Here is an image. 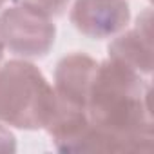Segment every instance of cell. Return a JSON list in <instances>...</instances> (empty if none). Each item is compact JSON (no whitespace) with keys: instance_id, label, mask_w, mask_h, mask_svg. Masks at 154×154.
I'll return each mask as SVG.
<instances>
[{"instance_id":"9c48e42d","label":"cell","mask_w":154,"mask_h":154,"mask_svg":"<svg viewBox=\"0 0 154 154\" xmlns=\"http://www.w3.org/2000/svg\"><path fill=\"white\" fill-rule=\"evenodd\" d=\"M4 51H6V47L2 44V38H0V62H2V58H4Z\"/></svg>"},{"instance_id":"7a4b0ae2","label":"cell","mask_w":154,"mask_h":154,"mask_svg":"<svg viewBox=\"0 0 154 154\" xmlns=\"http://www.w3.org/2000/svg\"><path fill=\"white\" fill-rule=\"evenodd\" d=\"M54 109V89L35 63L24 58L0 65V123L22 131L45 129Z\"/></svg>"},{"instance_id":"30bf717a","label":"cell","mask_w":154,"mask_h":154,"mask_svg":"<svg viewBox=\"0 0 154 154\" xmlns=\"http://www.w3.org/2000/svg\"><path fill=\"white\" fill-rule=\"evenodd\" d=\"M8 2H9V0H0V9H2V8L8 4Z\"/></svg>"},{"instance_id":"5b68a950","label":"cell","mask_w":154,"mask_h":154,"mask_svg":"<svg viewBox=\"0 0 154 154\" xmlns=\"http://www.w3.org/2000/svg\"><path fill=\"white\" fill-rule=\"evenodd\" d=\"M98 69V60L87 53H71L60 58L54 69V94L62 105L85 109L91 85Z\"/></svg>"},{"instance_id":"52a82bcc","label":"cell","mask_w":154,"mask_h":154,"mask_svg":"<svg viewBox=\"0 0 154 154\" xmlns=\"http://www.w3.org/2000/svg\"><path fill=\"white\" fill-rule=\"evenodd\" d=\"M15 4H24L29 8H35L42 13H45L51 18H58L65 13L71 0H13Z\"/></svg>"},{"instance_id":"3957f363","label":"cell","mask_w":154,"mask_h":154,"mask_svg":"<svg viewBox=\"0 0 154 154\" xmlns=\"http://www.w3.org/2000/svg\"><path fill=\"white\" fill-rule=\"evenodd\" d=\"M0 38L6 49L20 58H44L56 40V26L45 13L13 4L0 13Z\"/></svg>"},{"instance_id":"6da1fadb","label":"cell","mask_w":154,"mask_h":154,"mask_svg":"<svg viewBox=\"0 0 154 154\" xmlns=\"http://www.w3.org/2000/svg\"><path fill=\"white\" fill-rule=\"evenodd\" d=\"M87 116L103 136L105 152H152L150 80L140 72L111 58L98 62Z\"/></svg>"},{"instance_id":"ba28073f","label":"cell","mask_w":154,"mask_h":154,"mask_svg":"<svg viewBox=\"0 0 154 154\" xmlns=\"http://www.w3.org/2000/svg\"><path fill=\"white\" fill-rule=\"evenodd\" d=\"M15 150H17V138H15V134L4 123H0V154H11Z\"/></svg>"},{"instance_id":"8992f818","label":"cell","mask_w":154,"mask_h":154,"mask_svg":"<svg viewBox=\"0 0 154 154\" xmlns=\"http://www.w3.org/2000/svg\"><path fill=\"white\" fill-rule=\"evenodd\" d=\"M107 53L111 60L149 78L152 72V11L145 9L132 29L118 33Z\"/></svg>"},{"instance_id":"277c9868","label":"cell","mask_w":154,"mask_h":154,"mask_svg":"<svg viewBox=\"0 0 154 154\" xmlns=\"http://www.w3.org/2000/svg\"><path fill=\"white\" fill-rule=\"evenodd\" d=\"M69 20L84 36L105 40L129 26L131 8L127 0H74Z\"/></svg>"}]
</instances>
